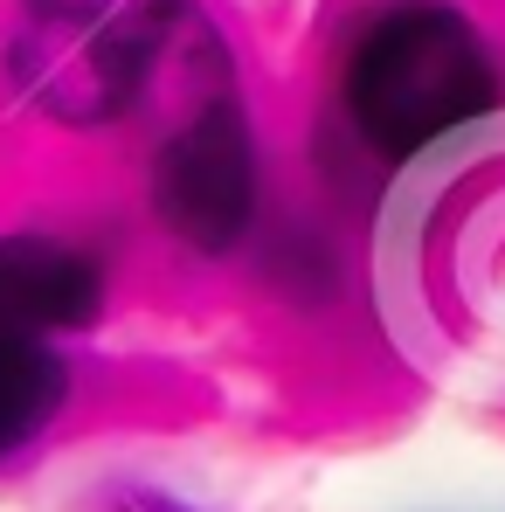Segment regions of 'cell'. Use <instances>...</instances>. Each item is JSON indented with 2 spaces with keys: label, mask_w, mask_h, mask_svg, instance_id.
Returning a JSON list of instances; mask_svg holds the SVG:
<instances>
[{
  "label": "cell",
  "mask_w": 505,
  "mask_h": 512,
  "mask_svg": "<svg viewBox=\"0 0 505 512\" xmlns=\"http://www.w3.org/2000/svg\"><path fill=\"white\" fill-rule=\"evenodd\" d=\"M173 7L180 0H28V90L70 125L118 118L167 42Z\"/></svg>",
  "instance_id": "cell-2"
},
{
  "label": "cell",
  "mask_w": 505,
  "mask_h": 512,
  "mask_svg": "<svg viewBox=\"0 0 505 512\" xmlns=\"http://www.w3.org/2000/svg\"><path fill=\"white\" fill-rule=\"evenodd\" d=\"M492 104L499 70L478 28L450 7H395L346 56V118L388 160H416Z\"/></svg>",
  "instance_id": "cell-1"
},
{
  "label": "cell",
  "mask_w": 505,
  "mask_h": 512,
  "mask_svg": "<svg viewBox=\"0 0 505 512\" xmlns=\"http://www.w3.org/2000/svg\"><path fill=\"white\" fill-rule=\"evenodd\" d=\"M63 395H70L63 353L49 340H35V333H7L0 326V457H14L21 443H35L56 423Z\"/></svg>",
  "instance_id": "cell-5"
},
{
  "label": "cell",
  "mask_w": 505,
  "mask_h": 512,
  "mask_svg": "<svg viewBox=\"0 0 505 512\" xmlns=\"http://www.w3.org/2000/svg\"><path fill=\"white\" fill-rule=\"evenodd\" d=\"M146 194H153V215L187 250L222 256L243 243V229L256 215V139L229 77L215 90H201L194 111L167 132V146L153 153Z\"/></svg>",
  "instance_id": "cell-3"
},
{
  "label": "cell",
  "mask_w": 505,
  "mask_h": 512,
  "mask_svg": "<svg viewBox=\"0 0 505 512\" xmlns=\"http://www.w3.org/2000/svg\"><path fill=\"white\" fill-rule=\"evenodd\" d=\"M97 305H104V270L90 250L42 236V229L0 236V326L7 333L49 340V333L90 326Z\"/></svg>",
  "instance_id": "cell-4"
},
{
  "label": "cell",
  "mask_w": 505,
  "mask_h": 512,
  "mask_svg": "<svg viewBox=\"0 0 505 512\" xmlns=\"http://www.w3.org/2000/svg\"><path fill=\"white\" fill-rule=\"evenodd\" d=\"M132 512H173V506H160V499H139V506H132Z\"/></svg>",
  "instance_id": "cell-6"
}]
</instances>
